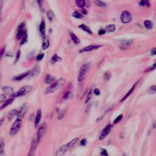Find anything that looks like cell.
Instances as JSON below:
<instances>
[{
	"label": "cell",
	"instance_id": "36",
	"mask_svg": "<svg viewBox=\"0 0 156 156\" xmlns=\"http://www.w3.org/2000/svg\"><path fill=\"white\" fill-rule=\"evenodd\" d=\"M65 113H66V110H62V111L58 113V117H57L58 119H59V120L62 119L63 118V116H65Z\"/></svg>",
	"mask_w": 156,
	"mask_h": 156
},
{
	"label": "cell",
	"instance_id": "30",
	"mask_svg": "<svg viewBox=\"0 0 156 156\" xmlns=\"http://www.w3.org/2000/svg\"><path fill=\"white\" fill-rule=\"evenodd\" d=\"M46 15H47V17L50 22H52L54 20V13L51 10H49L47 12Z\"/></svg>",
	"mask_w": 156,
	"mask_h": 156
},
{
	"label": "cell",
	"instance_id": "50",
	"mask_svg": "<svg viewBox=\"0 0 156 156\" xmlns=\"http://www.w3.org/2000/svg\"><path fill=\"white\" fill-rule=\"evenodd\" d=\"M37 2H38V6L40 8H42L43 4V0H37Z\"/></svg>",
	"mask_w": 156,
	"mask_h": 156
},
{
	"label": "cell",
	"instance_id": "54",
	"mask_svg": "<svg viewBox=\"0 0 156 156\" xmlns=\"http://www.w3.org/2000/svg\"><path fill=\"white\" fill-rule=\"evenodd\" d=\"M151 54H152V55H155V54H156V49L154 48H153L152 49H151Z\"/></svg>",
	"mask_w": 156,
	"mask_h": 156
},
{
	"label": "cell",
	"instance_id": "17",
	"mask_svg": "<svg viewBox=\"0 0 156 156\" xmlns=\"http://www.w3.org/2000/svg\"><path fill=\"white\" fill-rule=\"evenodd\" d=\"M17 113H18V110H17L16 108L12 109V110H10V111L7 113V119H8L9 121H11L12 119L14 118L15 116H16Z\"/></svg>",
	"mask_w": 156,
	"mask_h": 156
},
{
	"label": "cell",
	"instance_id": "34",
	"mask_svg": "<svg viewBox=\"0 0 156 156\" xmlns=\"http://www.w3.org/2000/svg\"><path fill=\"white\" fill-rule=\"evenodd\" d=\"M149 0H141L140 1V5L141 6H146L149 5Z\"/></svg>",
	"mask_w": 156,
	"mask_h": 156
},
{
	"label": "cell",
	"instance_id": "14",
	"mask_svg": "<svg viewBox=\"0 0 156 156\" xmlns=\"http://www.w3.org/2000/svg\"><path fill=\"white\" fill-rule=\"evenodd\" d=\"M29 71H26V72H25L24 73H22L21 74H19L18 76H15L13 78V80H14L15 81H20V80L24 79V78L27 77L28 76H29Z\"/></svg>",
	"mask_w": 156,
	"mask_h": 156
},
{
	"label": "cell",
	"instance_id": "5",
	"mask_svg": "<svg viewBox=\"0 0 156 156\" xmlns=\"http://www.w3.org/2000/svg\"><path fill=\"white\" fill-rule=\"evenodd\" d=\"M47 128H48V124L46 122L43 123L42 124H41L40 126V127L37 130V136H36V139H37L38 143L41 141V138L43 137V136L46 133Z\"/></svg>",
	"mask_w": 156,
	"mask_h": 156
},
{
	"label": "cell",
	"instance_id": "33",
	"mask_svg": "<svg viewBox=\"0 0 156 156\" xmlns=\"http://www.w3.org/2000/svg\"><path fill=\"white\" fill-rule=\"evenodd\" d=\"M73 16L74 17H75L76 18H82V15L81 13H80L79 12L77 11H75L72 13Z\"/></svg>",
	"mask_w": 156,
	"mask_h": 156
},
{
	"label": "cell",
	"instance_id": "27",
	"mask_svg": "<svg viewBox=\"0 0 156 156\" xmlns=\"http://www.w3.org/2000/svg\"><path fill=\"white\" fill-rule=\"evenodd\" d=\"M62 60V58L60 57H59L58 55H57V54H54V55H52L51 59V63L54 64L57 62H59Z\"/></svg>",
	"mask_w": 156,
	"mask_h": 156
},
{
	"label": "cell",
	"instance_id": "7",
	"mask_svg": "<svg viewBox=\"0 0 156 156\" xmlns=\"http://www.w3.org/2000/svg\"><path fill=\"white\" fill-rule=\"evenodd\" d=\"M132 15L131 13L127 10L123 11L120 16V20L122 21V23L124 24L129 23L132 20Z\"/></svg>",
	"mask_w": 156,
	"mask_h": 156
},
{
	"label": "cell",
	"instance_id": "19",
	"mask_svg": "<svg viewBox=\"0 0 156 156\" xmlns=\"http://www.w3.org/2000/svg\"><path fill=\"white\" fill-rule=\"evenodd\" d=\"M3 91L5 94L11 96L13 94V88L10 86H5L2 88Z\"/></svg>",
	"mask_w": 156,
	"mask_h": 156
},
{
	"label": "cell",
	"instance_id": "51",
	"mask_svg": "<svg viewBox=\"0 0 156 156\" xmlns=\"http://www.w3.org/2000/svg\"><path fill=\"white\" fill-rule=\"evenodd\" d=\"M93 93L96 94V95H99L100 94V91L99 89H94L93 91Z\"/></svg>",
	"mask_w": 156,
	"mask_h": 156
},
{
	"label": "cell",
	"instance_id": "47",
	"mask_svg": "<svg viewBox=\"0 0 156 156\" xmlns=\"http://www.w3.org/2000/svg\"><path fill=\"white\" fill-rule=\"evenodd\" d=\"M43 57H44V54H43V53H41V54H40L39 55H37V60H38V61L41 60Z\"/></svg>",
	"mask_w": 156,
	"mask_h": 156
},
{
	"label": "cell",
	"instance_id": "12",
	"mask_svg": "<svg viewBox=\"0 0 156 156\" xmlns=\"http://www.w3.org/2000/svg\"><path fill=\"white\" fill-rule=\"evenodd\" d=\"M133 40H123L121 41L119 43V48L122 49H125L127 48H129L132 43Z\"/></svg>",
	"mask_w": 156,
	"mask_h": 156
},
{
	"label": "cell",
	"instance_id": "20",
	"mask_svg": "<svg viewBox=\"0 0 156 156\" xmlns=\"http://www.w3.org/2000/svg\"><path fill=\"white\" fill-rule=\"evenodd\" d=\"M54 79H55V78H54V76H52L51 74H48V75H46V76L44 78V82L46 84H51L54 82Z\"/></svg>",
	"mask_w": 156,
	"mask_h": 156
},
{
	"label": "cell",
	"instance_id": "49",
	"mask_svg": "<svg viewBox=\"0 0 156 156\" xmlns=\"http://www.w3.org/2000/svg\"><path fill=\"white\" fill-rule=\"evenodd\" d=\"M25 26V23L23 22L21 23H20L18 27V30H21V29H23L24 27Z\"/></svg>",
	"mask_w": 156,
	"mask_h": 156
},
{
	"label": "cell",
	"instance_id": "55",
	"mask_svg": "<svg viewBox=\"0 0 156 156\" xmlns=\"http://www.w3.org/2000/svg\"><path fill=\"white\" fill-rule=\"evenodd\" d=\"M3 122H4V118L1 119H0V127H1V125L2 124Z\"/></svg>",
	"mask_w": 156,
	"mask_h": 156
},
{
	"label": "cell",
	"instance_id": "40",
	"mask_svg": "<svg viewBox=\"0 0 156 156\" xmlns=\"http://www.w3.org/2000/svg\"><path fill=\"white\" fill-rule=\"evenodd\" d=\"M155 68V63H154L152 65L148 67L146 69H145V70H144V72H148V71H152V70H154Z\"/></svg>",
	"mask_w": 156,
	"mask_h": 156
},
{
	"label": "cell",
	"instance_id": "18",
	"mask_svg": "<svg viewBox=\"0 0 156 156\" xmlns=\"http://www.w3.org/2000/svg\"><path fill=\"white\" fill-rule=\"evenodd\" d=\"M49 46V40L48 36L44 35L42 41V49H46Z\"/></svg>",
	"mask_w": 156,
	"mask_h": 156
},
{
	"label": "cell",
	"instance_id": "35",
	"mask_svg": "<svg viewBox=\"0 0 156 156\" xmlns=\"http://www.w3.org/2000/svg\"><path fill=\"white\" fill-rule=\"evenodd\" d=\"M94 3L99 7H105V4L100 0H95Z\"/></svg>",
	"mask_w": 156,
	"mask_h": 156
},
{
	"label": "cell",
	"instance_id": "28",
	"mask_svg": "<svg viewBox=\"0 0 156 156\" xmlns=\"http://www.w3.org/2000/svg\"><path fill=\"white\" fill-rule=\"evenodd\" d=\"M115 24H110L107 26H106V27L105 28V32H112L115 30Z\"/></svg>",
	"mask_w": 156,
	"mask_h": 156
},
{
	"label": "cell",
	"instance_id": "16",
	"mask_svg": "<svg viewBox=\"0 0 156 156\" xmlns=\"http://www.w3.org/2000/svg\"><path fill=\"white\" fill-rule=\"evenodd\" d=\"M41 110L40 109H38L37 112V113H36V116H35V120H34V122H35V127H37L40 122V120H41Z\"/></svg>",
	"mask_w": 156,
	"mask_h": 156
},
{
	"label": "cell",
	"instance_id": "2",
	"mask_svg": "<svg viewBox=\"0 0 156 156\" xmlns=\"http://www.w3.org/2000/svg\"><path fill=\"white\" fill-rule=\"evenodd\" d=\"M64 83H65V80L63 79H62V78L59 79L58 80H57L55 81L54 82H53L52 83H51V85L48 87L44 90V93L46 94H49L55 92L58 89L61 88L62 87V85L64 84Z\"/></svg>",
	"mask_w": 156,
	"mask_h": 156
},
{
	"label": "cell",
	"instance_id": "38",
	"mask_svg": "<svg viewBox=\"0 0 156 156\" xmlns=\"http://www.w3.org/2000/svg\"><path fill=\"white\" fill-rule=\"evenodd\" d=\"M5 46H2L1 49H0V62L1 60H2L4 55V53H5Z\"/></svg>",
	"mask_w": 156,
	"mask_h": 156
},
{
	"label": "cell",
	"instance_id": "26",
	"mask_svg": "<svg viewBox=\"0 0 156 156\" xmlns=\"http://www.w3.org/2000/svg\"><path fill=\"white\" fill-rule=\"evenodd\" d=\"M70 36H71V38L72 41H73L76 44H79V43H80L79 38L74 33L71 32V33H70Z\"/></svg>",
	"mask_w": 156,
	"mask_h": 156
},
{
	"label": "cell",
	"instance_id": "31",
	"mask_svg": "<svg viewBox=\"0 0 156 156\" xmlns=\"http://www.w3.org/2000/svg\"><path fill=\"white\" fill-rule=\"evenodd\" d=\"M76 3L77 6L79 7H83L85 4V0H76Z\"/></svg>",
	"mask_w": 156,
	"mask_h": 156
},
{
	"label": "cell",
	"instance_id": "10",
	"mask_svg": "<svg viewBox=\"0 0 156 156\" xmlns=\"http://www.w3.org/2000/svg\"><path fill=\"white\" fill-rule=\"evenodd\" d=\"M101 47V45H100V44H91V45H89L88 46H86L85 48H83L80 49V51H79V52L80 53H82V52H90L91 51L98 49H99Z\"/></svg>",
	"mask_w": 156,
	"mask_h": 156
},
{
	"label": "cell",
	"instance_id": "56",
	"mask_svg": "<svg viewBox=\"0 0 156 156\" xmlns=\"http://www.w3.org/2000/svg\"><path fill=\"white\" fill-rule=\"evenodd\" d=\"M82 12H83V13L85 14V15L87 13V12H86V10H85V9H82Z\"/></svg>",
	"mask_w": 156,
	"mask_h": 156
},
{
	"label": "cell",
	"instance_id": "22",
	"mask_svg": "<svg viewBox=\"0 0 156 156\" xmlns=\"http://www.w3.org/2000/svg\"><path fill=\"white\" fill-rule=\"evenodd\" d=\"M135 86H136V83H135L133 86H132V87L129 90V91L124 96V97L121 99V100L120 101L121 102H122V101H124L125 99H126L131 94H132V93L133 91V90H134V89H135Z\"/></svg>",
	"mask_w": 156,
	"mask_h": 156
},
{
	"label": "cell",
	"instance_id": "39",
	"mask_svg": "<svg viewBox=\"0 0 156 156\" xmlns=\"http://www.w3.org/2000/svg\"><path fill=\"white\" fill-rule=\"evenodd\" d=\"M22 38H23V39L21 41V45H23V44H25L27 42V34H26Z\"/></svg>",
	"mask_w": 156,
	"mask_h": 156
},
{
	"label": "cell",
	"instance_id": "21",
	"mask_svg": "<svg viewBox=\"0 0 156 156\" xmlns=\"http://www.w3.org/2000/svg\"><path fill=\"white\" fill-rule=\"evenodd\" d=\"M5 142L3 138H0V156H2L4 154L5 150Z\"/></svg>",
	"mask_w": 156,
	"mask_h": 156
},
{
	"label": "cell",
	"instance_id": "46",
	"mask_svg": "<svg viewBox=\"0 0 156 156\" xmlns=\"http://www.w3.org/2000/svg\"><path fill=\"white\" fill-rule=\"evenodd\" d=\"M100 154H101V155H103V156L108 155V153H107V151H106L105 149H101Z\"/></svg>",
	"mask_w": 156,
	"mask_h": 156
},
{
	"label": "cell",
	"instance_id": "52",
	"mask_svg": "<svg viewBox=\"0 0 156 156\" xmlns=\"http://www.w3.org/2000/svg\"><path fill=\"white\" fill-rule=\"evenodd\" d=\"M105 33V31L104 29H101V30H99V32H98L99 35H103V34H104Z\"/></svg>",
	"mask_w": 156,
	"mask_h": 156
},
{
	"label": "cell",
	"instance_id": "53",
	"mask_svg": "<svg viewBox=\"0 0 156 156\" xmlns=\"http://www.w3.org/2000/svg\"><path fill=\"white\" fill-rule=\"evenodd\" d=\"M87 143V140L86 139H82L81 141H80V144L81 145H85V144Z\"/></svg>",
	"mask_w": 156,
	"mask_h": 156
},
{
	"label": "cell",
	"instance_id": "4",
	"mask_svg": "<svg viewBox=\"0 0 156 156\" xmlns=\"http://www.w3.org/2000/svg\"><path fill=\"white\" fill-rule=\"evenodd\" d=\"M22 124V119H20L16 118L15 122L13 123L12 126L10 127V135L11 136H13L16 135L20 130Z\"/></svg>",
	"mask_w": 156,
	"mask_h": 156
},
{
	"label": "cell",
	"instance_id": "41",
	"mask_svg": "<svg viewBox=\"0 0 156 156\" xmlns=\"http://www.w3.org/2000/svg\"><path fill=\"white\" fill-rule=\"evenodd\" d=\"M110 77H111V74H110V73L108 71L105 72V73H104V79L105 80H109V79L110 78Z\"/></svg>",
	"mask_w": 156,
	"mask_h": 156
},
{
	"label": "cell",
	"instance_id": "11",
	"mask_svg": "<svg viewBox=\"0 0 156 156\" xmlns=\"http://www.w3.org/2000/svg\"><path fill=\"white\" fill-rule=\"evenodd\" d=\"M27 110V107L26 105H23L19 110H18V113L16 115L17 118L20 119H22L23 118V117L24 116Z\"/></svg>",
	"mask_w": 156,
	"mask_h": 156
},
{
	"label": "cell",
	"instance_id": "6",
	"mask_svg": "<svg viewBox=\"0 0 156 156\" xmlns=\"http://www.w3.org/2000/svg\"><path fill=\"white\" fill-rule=\"evenodd\" d=\"M31 89H32L31 86L26 85V86H24V87H21V88H20L17 92H16L15 93H13L12 95L15 97V98L16 97L23 96L26 95V94H27L31 90Z\"/></svg>",
	"mask_w": 156,
	"mask_h": 156
},
{
	"label": "cell",
	"instance_id": "8",
	"mask_svg": "<svg viewBox=\"0 0 156 156\" xmlns=\"http://www.w3.org/2000/svg\"><path fill=\"white\" fill-rule=\"evenodd\" d=\"M112 129V125L111 124H109L107 126H106L105 127V128L102 130V132H101V133L99 135V140H104L110 132Z\"/></svg>",
	"mask_w": 156,
	"mask_h": 156
},
{
	"label": "cell",
	"instance_id": "9",
	"mask_svg": "<svg viewBox=\"0 0 156 156\" xmlns=\"http://www.w3.org/2000/svg\"><path fill=\"white\" fill-rule=\"evenodd\" d=\"M38 145V142L37 141L36 138H34L32 142H31V144H30V147L29 151V152L27 155V156H34L35 155V153L37 149V147Z\"/></svg>",
	"mask_w": 156,
	"mask_h": 156
},
{
	"label": "cell",
	"instance_id": "37",
	"mask_svg": "<svg viewBox=\"0 0 156 156\" xmlns=\"http://www.w3.org/2000/svg\"><path fill=\"white\" fill-rule=\"evenodd\" d=\"M91 96H92V90L91 89L90 90V91L88 92L87 97H86V99H85V102L86 103H87L90 101V99L91 98Z\"/></svg>",
	"mask_w": 156,
	"mask_h": 156
},
{
	"label": "cell",
	"instance_id": "48",
	"mask_svg": "<svg viewBox=\"0 0 156 156\" xmlns=\"http://www.w3.org/2000/svg\"><path fill=\"white\" fill-rule=\"evenodd\" d=\"M20 54H21V52H20V50H18V51L16 52V58H15V62H16L19 60V58H20Z\"/></svg>",
	"mask_w": 156,
	"mask_h": 156
},
{
	"label": "cell",
	"instance_id": "15",
	"mask_svg": "<svg viewBox=\"0 0 156 156\" xmlns=\"http://www.w3.org/2000/svg\"><path fill=\"white\" fill-rule=\"evenodd\" d=\"M40 72V69L38 67H36L35 68H34L33 69L30 70L29 71V74L27 77L31 78V77H36L37 76H38Z\"/></svg>",
	"mask_w": 156,
	"mask_h": 156
},
{
	"label": "cell",
	"instance_id": "25",
	"mask_svg": "<svg viewBox=\"0 0 156 156\" xmlns=\"http://www.w3.org/2000/svg\"><path fill=\"white\" fill-rule=\"evenodd\" d=\"M39 30H40V34L42 35H43L44 34V30H45V22L44 20H42L41 21L39 26Z\"/></svg>",
	"mask_w": 156,
	"mask_h": 156
},
{
	"label": "cell",
	"instance_id": "24",
	"mask_svg": "<svg viewBox=\"0 0 156 156\" xmlns=\"http://www.w3.org/2000/svg\"><path fill=\"white\" fill-rule=\"evenodd\" d=\"M144 26L147 29L151 30L153 28L154 24H153V23L152 21H151L149 20H145L144 21Z\"/></svg>",
	"mask_w": 156,
	"mask_h": 156
},
{
	"label": "cell",
	"instance_id": "32",
	"mask_svg": "<svg viewBox=\"0 0 156 156\" xmlns=\"http://www.w3.org/2000/svg\"><path fill=\"white\" fill-rule=\"evenodd\" d=\"M72 97V94L70 91H67L66 92L63 96V98L67 100V99H69L71 98Z\"/></svg>",
	"mask_w": 156,
	"mask_h": 156
},
{
	"label": "cell",
	"instance_id": "45",
	"mask_svg": "<svg viewBox=\"0 0 156 156\" xmlns=\"http://www.w3.org/2000/svg\"><path fill=\"white\" fill-rule=\"evenodd\" d=\"M3 1L0 0V21L1 20V15H2V5H3Z\"/></svg>",
	"mask_w": 156,
	"mask_h": 156
},
{
	"label": "cell",
	"instance_id": "29",
	"mask_svg": "<svg viewBox=\"0 0 156 156\" xmlns=\"http://www.w3.org/2000/svg\"><path fill=\"white\" fill-rule=\"evenodd\" d=\"M26 34V31H24L23 29L18 30V32H17V34H16V39L17 40H20Z\"/></svg>",
	"mask_w": 156,
	"mask_h": 156
},
{
	"label": "cell",
	"instance_id": "1",
	"mask_svg": "<svg viewBox=\"0 0 156 156\" xmlns=\"http://www.w3.org/2000/svg\"><path fill=\"white\" fill-rule=\"evenodd\" d=\"M78 140H79L78 138H74L72 140H71L69 143L61 146L57 151L54 156H63L68 150H69L70 148L73 147L77 143V142L78 141Z\"/></svg>",
	"mask_w": 156,
	"mask_h": 156
},
{
	"label": "cell",
	"instance_id": "23",
	"mask_svg": "<svg viewBox=\"0 0 156 156\" xmlns=\"http://www.w3.org/2000/svg\"><path fill=\"white\" fill-rule=\"evenodd\" d=\"M79 27V28H80L81 29H82L83 30H84L85 32H87L89 34H93V32H92L91 30L90 29V28L89 27H88L87 26H86L85 24H80Z\"/></svg>",
	"mask_w": 156,
	"mask_h": 156
},
{
	"label": "cell",
	"instance_id": "42",
	"mask_svg": "<svg viewBox=\"0 0 156 156\" xmlns=\"http://www.w3.org/2000/svg\"><path fill=\"white\" fill-rule=\"evenodd\" d=\"M122 115H119L118 116H117V117L115 119V120H114V121H113V123H114V124L118 123V122H119V121L122 119Z\"/></svg>",
	"mask_w": 156,
	"mask_h": 156
},
{
	"label": "cell",
	"instance_id": "13",
	"mask_svg": "<svg viewBox=\"0 0 156 156\" xmlns=\"http://www.w3.org/2000/svg\"><path fill=\"white\" fill-rule=\"evenodd\" d=\"M15 99V97L13 96V95H11L10 97L7 99H5V101L3 102L2 105L0 107V110H3L4 108H5L6 107H7L8 105H9Z\"/></svg>",
	"mask_w": 156,
	"mask_h": 156
},
{
	"label": "cell",
	"instance_id": "44",
	"mask_svg": "<svg viewBox=\"0 0 156 156\" xmlns=\"http://www.w3.org/2000/svg\"><path fill=\"white\" fill-rule=\"evenodd\" d=\"M6 99L5 96L4 94H0V103L4 102Z\"/></svg>",
	"mask_w": 156,
	"mask_h": 156
},
{
	"label": "cell",
	"instance_id": "3",
	"mask_svg": "<svg viewBox=\"0 0 156 156\" xmlns=\"http://www.w3.org/2000/svg\"><path fill=\"white\" fill-rule=\"evenodd\" d=\"M90 67V63H85L81 66L77 76V80L79 82H82V80L85 77L87 73L89 70Z\"/></svg>",
	"mask_w": 156,
	"mask_h": 156
},
{
	"label": "cell",
	"instance_id": "43",
	"mask_svg": "<svg viewBox=\"0 0 156 156\" xmlns=\"http://www.w3.org/2000/svg\"><path fill=\"white\" fill-rule=\"evenodd\" d=\"M149 91L151 93H155L156 91V88H155V85H153L151 87H150V88L149 89Z\"/></svg>",
	"mask_w": 156,
	"mask_h": 156
}]
</instances>
